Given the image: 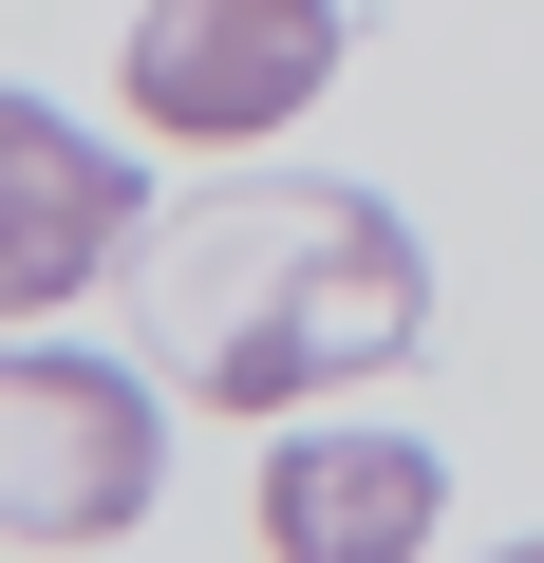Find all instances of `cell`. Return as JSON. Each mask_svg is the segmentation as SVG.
<instances>
[{"label": "cell", "mask_w": 544, "mask_h": 563, "mask_svg": "<svg viewBox=\"0 0 544 563\" xmlns=\"http://www.w3.org/2000/svg\"><path fill=\"white\" fill-rule=\"evenodd\" d=\"M432 320V263L376 188H282V169H244L207 207H169L151 244V357L207 395V413H301L338 376H395Z\"/></svg>", "instance_id": "1"}, {"label": "cell", "mask_w": 544, "mask_h": 563, "mask_svg": "<svg viewBox=\"0 0 544 563\" xmlns=\"http://www.w3.org/2000/svg\"><path fill=\"white\" fill-rule=\"evenodd\" d=\"M132 225H169V207H132V169H113L76 113L0 95V320H57L76 282H113Z\"/></svg>", "instance_id": "4"}, {"label": "cell", "mask_w": 544, "mask_h": 563, "mask_svg": "<svg viewBox=\"0 0 544 563\" xmlns=\"http://www.w3.org/2000/svg\"><path fill=\"white\" fill-rule=\"evenodd\" d=\"M507 563H544V544H507Z\"/></svg>", "instance_id": "6"}, {"label": "cell", "mask_w": 544, "mask_h": 563, "mask_svg": "<svg viewBox=\"0 0 544 563\" xmlns=\"http://www.w3.org/2000/svg\"><path fill=\"white\" fill-rule=\"evenodd\" d=\"M169 488V413L132 357H76V339H0V526L20 544H113L151 526Z\"/></svg>", "instance_id": "2"}, {"label": "cell", "mask_w": 544, "mask_h": 563, "mask_svg": "<svg viewBox=\"0 0 544 563\" xmlns=\"http://www.w3.org/2000/svg\"><path fill=\"white\" fill-rule=\"evenodd\" d=\"M451 526V470L413 432H282L263 451V544L282 563H413Z\"/></svg>", "instance_id": "5"}, {"label": "cell", "mask_w": 544, "mask_h": 563, "mask_svg": "<svg viewBox=\"0 0 544 563\" xmlns=\"http://www.w3.org/2000/svg\"><path fill=\"white\" fill-rule=\"evenodd\" d=\"M113 76L169 151H263L338 95V0H132Z\"/></svg>", "instance_id": "3"}]
</instances>
